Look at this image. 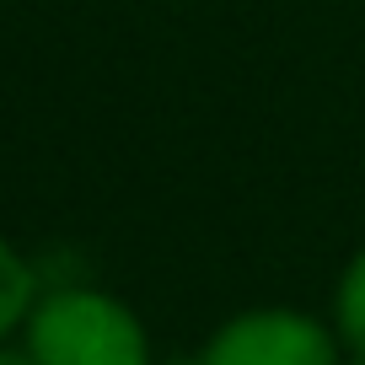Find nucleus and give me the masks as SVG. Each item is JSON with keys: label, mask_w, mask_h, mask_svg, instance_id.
Instances as JSON below:
<instances>
[{"label": "nucleus", "mask_w": 365, "mask_h": 365, "mask_svg": "<svg viewBox=\"0 0 365 365\" xmlns=\"http://www.w3.org/2000/svg\"><path fill=\"white\" fill-rule=\"evenodd\" d=\"M38 365H150L140 317L103 290H54L27 322Z\"/></svg>", "instance_id": "obj_1"}, {"label": "nucleus", "mask_w": 365, "mask_h": 365, "mask_svg": "<svg viewBox=\"0 0 365 365\" xmlns=\"http://www.w3.org/2000/svg\"><path fill=\"white\" fill-rule=\"evenodd\" d=\"M194 365H339V339L307 312L258 307L220 322Z\"/></svg>", "instance_id": "obj_2"}, {"label": "nucleus", "mask_w": 365, "mask_h": 365, "mask_svg": "<svg viewBox=\"0 0 365 365\" xmlns=\"http://www.w3.org/2000/svg\"><path fill=\"white\" fill-rule=\"evenodd\" d=\"M333 322H339V339L354 354H365V247L349 258V269L339 274V290H333Z\"/></svg>", "instance_id": "obj_3"}, {"label": "nucleus", "mask_w": 365, "mask_h": 365, "mask_svg": "<svg viewBox=\"0 0 365 365\" xmlns=\"http://www.w3.org/2000/svg\"><path fill=\"white\" fill-rule=\"evenodd\" d=\"M27 307H33V269L0 242V339L27 317Z\"/></svg>", "instance_id": "obj_4"}, {"label": "nucleus", "mask_w": 365, "mask_h": 365, "mask_svg": "<svg viewBox=\"0 0 365 365\" xmlns=\"http://www.w3.org/2000/svg\"><path fill=\"white\" fill-rule=\"evenodd\" d=\"M0 365H38L33 354H0Z\"/></svg>", "instance_id": "obj_5"}, {"label": "nucleus", "mask_w": 365, "mask_h": 365, "mask_svg": "<svg viewBox=\"0 0 365 365\" xmlns=\"http://www.w3.org/2000/svg\"><path fill=\"white\" fill-rule=\"evenodd\" d=\"M339 365H365V354H354V349H349V360H339Z\"/></svg>", "instance_id": "obj_6"}]
</instances>
